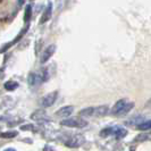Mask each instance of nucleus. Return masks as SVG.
Instances as JSON below:
<instances>
[{"label": "nucleus", "instance_id": "9d476101", "mask_svg": "<svg viewBox=\"0 0 151 151\" xmlns=\"http://www.w3.org/2000/svg\"><path fill=\"white\" fill-rule=\"evenodd\" d=\"M126 102H127V101H126L125 99H121V100H118V101L114 105L113 109L110 110V114L114 115V116H117V115L119 114V111L123 109V107L126 105Z\"/></svg>", "mask_w": 151, "mask_h": 151}, {"label": "nucleus", "instance_id": "423d86ee", "mask_svg": "<svg viewBox=\"0 0 151 151\" xmlns=\"http://www.w3.org/2000/svg\"><path fill=\"white\" fill-rule=\"evenodd\" d=\"M27 31H29V25H25V26H24V29H22V30H21V32L17 34V37H16V38L14 39L12 42H8V43H6V45H5L2 48H1V49H0V51H1V52H5V51H6V50H8V49H9L12 45H16L17 42H19V41H21V39H22L23 37L26 34V32H27Z\"/></svg>", "mask_w": 151, "mask_h": 151}, {"label": "nucleus", "instance_id": "9b49d317", "mask_svg": "<svg viewBox=\"0 0 151 151\" xmlns=\"http://www.w3.org/2000/svg\"><path fill=\"white\" fill-rule=\"evenodd\" d=\"M31 119H33V121H45L47 119V113H45L43 109H38V110H35L34 113H32L31 115Z\"/></svg>", "mask_w": 151, "mask_h": 151}, {"label": "nucleus", "instance_id": "f03ea898", "mask_svg": "<svg viewBox=\"0 0 151 151\" xmlns=\"http://www.w3.org/2000/svg\"><path fill=\"white\" fill-rule=\"evenodd\" d=\"M108 113V106L88 107L82 109L78 115L82 117H102Z\"/></svg>", "mask_w": 151, "mask_h": 151}, {"label": "nucleus", "instance_id": "7ed1b4c3", "mask_svg": "<svg viewBox=\"0 0 151 151\" xmlns=\"http://www.w3.org/2000/svg\"><path fill=\"white\" fill-rule=\"evenodd\" d=\"M60 125L66 127H72V129H83L85 126H88V122L78 117H73V118H67L61 121Z\"/></svg>", "mask_w": 151, "mask_h": 151}, {"label": "nucleus", "instance_id": "ddd939ff", "mask_svg": "<svg viewBox=\"0 0 151 151\" xmlns=\"http://www.w3.org/2000/svg\"><path fill=\"white\" fill-rule=\"evenodd\" d=\"M31 17H32V6L27 5V7L25 8V14H24V23L29 25V23L31 21Z\"/></svg>", "mask_w": 151, "mask_h": 151}, {"label": "nucleus", "instance_id": "4468645a", "mask_svg": "<svg viewBox=\"0 0 151 151\" xmlns=\"http://www.w3.org/2000/svg\"><path fill=\"white\" fill-rule=\"evenodd\" d=\"M133 107H134V102H126V105L123 107V109L119 111V114H118L117 116H124V115H126L129 111L132 110Z\"/></svg>", "mask_w": 151, "mask_h": 151}, {"label": "nucleus", "instance_id": "1a4fd4ad", "mask_svg": "<svg viewBox=\"0 0 151 151\" xmlns=\"http://www.w3.org/2000/svg\"><path fill=\"white\" fill-rule=\"evenodd\" d=\"M73 111H74V107L73 106L61 107L59 110L56 111V116H58V117H68L69 115H72Z\"/></svg>", "mask_w": 151, "mask_h": 151}, {"label": "nucleus", "instance_id": "aec40b11", "mask_svg": "<svg viewBox=\"0 0 151 151\" xmlns=\"http://www.w3.org/2000/svg\"><path fill=\"white\" fill-rule=\"evenodd\" d=\"M21 129H22V131H32V129H33V125H31V124H29V125H24V126L21 127Z\"/></svg>", "mask_w": 151, "mask_h": 151}, {"label": "nucleus", "instance_id": "6ab92c4d", "mask_svg": "<svg viewBox=\"0 0 151 151\" xmlns=\"http://www.w3.org/2000/svg\"><path fill=\"white\" fill-rule=\"evenodd\" d=\"M108 135H113V127H107V129H102L100 132V136L101 137H106Z\"/></svg>", "mask_w": 151, "mask_h": 151}, {"label": "nucleus", "instance_id": "2eb2a0df", "mask_svg": "<svg viewBox=\"0 0 151 151\" xmlns=\"http://www.w3.org/2000/svg\"><path fill=\"white\" fill-rule=\"evenodd\" d=\"M136 129H140V131H148V129H151V119L140 123L139 125H136Z\"/></svg>", "mask_w": 151, "mask_h": 151}, {"label": "nucleus", "instance_id": "f3484780", "mask_svg": "<svg viewBox=\"0 0 151 151\" xmlns=\"http://www.w3.org/2000/svg\"><path fill=\"white\" fill-rule=\"evenodd\" d=\"M4 86H5V89L7 91H14L18 88V83L16 81H8V82L5 83Z\"/></svg>", "mask_w": 151, "mask_h": 151}, {"label": "nucleus", "instance_id": "f257e3e1", "mask_svg": "<svg viewBox=\"0 0 151 151\" xmlns=\"http://www.w3.org/2000/svg\"><path fill=\"white\" fill-rule=\"evenodd\" d=\"M49 78V72L48 68H42L38 72H33L29 74L27 82L30 85H39L41 83H45Z\"/></svg>", "mask_w": 151, "mask_h": 151}, {"label": "nucleus", "instance_id": "dca6fc26", "mask_svg": "<svg viewBox=\"0 0 151 151\" xmlns=\"http://www.w3.org/2000/svg\"><path fill=\"white\" fill-rule=\"evenodd\" d=\"M151 140V133H143L140 134L134 139V142H143V141H149Z\"/></svg>", "mask_w": 151, "mask_h": 151}, {"label": "nucleus", "instance_id": "20e7f679", "mask_svg": "<svg viewBox=\"0 0 151 151\" xmlns=\"http://www.w3.org/2000/svg\"><path fill=\"white\" fill-rule=\"evenodd\" d=\"M85 139L81 134H70L67 137V140H65V145L68 148H78L84 143Z\"/></svg>", "mask_w": 151, "mask_h": 151}, {"label": "nucleus", "instance_id": "6e6552de", "mask_svg": "<svg viewBox=\"0 0 151 151\" xmlns=\"http://www.w3.org/2000/svg\"><path fill=\"white\" fill-rule=\"evenodd\" d=\"M51 15H52V4L49 2L47 8H45V10L43 12L42 16H41V18H40V24H45V23L48 22L50 19Z\"/></svg>", "mask_w": 151, "mask_h": 151}, {"label": "nucleus", "instance_id": "0eeeda50", "mask_svg": "<svg viewBox=\"0 0 151 151\" xmlns=\"http://www.w3.org/2000/svg\"><path fill=\"white\" fill-rule=\"evenodd\" d=\"M55 51H56V45H50L48 48H45V50L42 52V55H41L40 63H41V64H45L47 61L52 57V55L55 53Z\"/></svg>", "mask_w": 151, "mask_h": 151}, {"label": "nucleus", "instance_id": "5701e85b", "mask_svg": "<svg viewBox=\"0 0 151 151\" xmlns=\"http://www.w3.org/2000/svg\"><path fill=\"white\" fill-rule=\"evenodd\" d=\"M0 2H1V1H0Z\"/></svg>", "mask_w": 151, "mask_h": 151}, {"label": "nucleus", "instance_id": "39448f33", "mask_svg": "<svg viewBox=\"0 0 151 151\" xmlns=\"http://www.w3.org/2000/svg\"><path fill=\"white\" fill-rule=\"evenodd\" d=\"M57 97H58V91H53V92L48 93V94L45 96V97L42 98V100H41V106L45 107V108L51 107L53 104L56 102Z\"/></svg>", "mask_w": 151, "mask_h": 151}, {"label": "nucleus", "instance_id": "4be33fe9", "mask_svg": "<svg viewBox=\"0 0 151 151\" xmlns=\"http://www.w3.org/2000/svg\"><path fill=\"white\" fill-rule=\"evenodd\" d=\"M5 151H16L15 149H13V148H8V149H6Z\"/></svg>", "mask_w": 151, "mask_h": 151}, {"label": "nucleus", "instance_id": "f8f14e48", "mask_svg": "<svg viewBox=\"0 0 151 151\" xmlns=\"http://www.w3.org/2000/svg\"><path fill=\"white\" fill-rule=\"evenodd\" d=\"M113 134L116 136L117 140H121L123 137L127 135V131L124 129V127H119V126H115L113 127Z\"/></svg>", "mask_w": 151, "mask_h": 151}, {"label": "nucleus", "instance_id": "412c9836", "mask_svg": "<svg viewBox=\"0 0 151 151\" xmlns=\"http://www.w3.org/2000/svg\"><path fill=\"white\" fill-rule=\"evenodd\" d=\"M145 106H147V107H150V108H151V99L149 100V101H148V102H147V105H145Z\"/></svg>", "mask_w": 151, "mask_h": 151}, {"label": "nucleus", "instance_id": "a211bd4d", "mask_svg": "<svg viewBox=\"0 0 151 151\" xmlns=\"http://www.w3.org/2000/svg\"><path fill=\"white\" fill-rule=\"evenodd\" d=\"M18 135V132L16 131H10V132H4V133H0V137L2 139H13L15 136Z\"/></svg>", "mask_w": 151, "mask_h": 151}]
</instances>
